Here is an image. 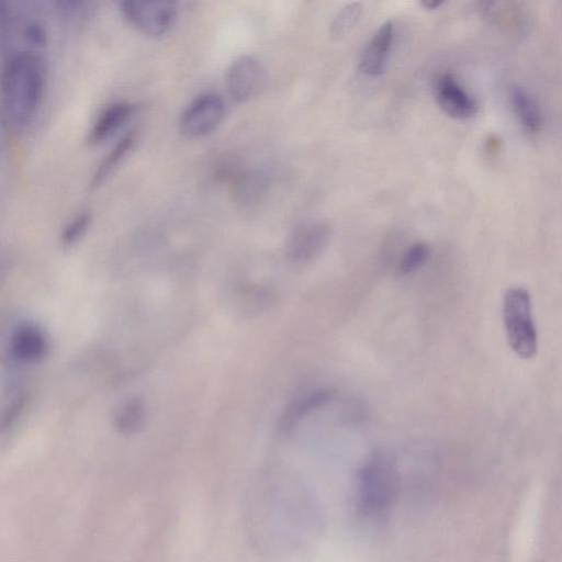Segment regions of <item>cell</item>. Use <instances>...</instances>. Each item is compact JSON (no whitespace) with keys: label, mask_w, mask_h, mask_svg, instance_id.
I'll return each instance as SVG.
<instances>
[{"label":"cell","mask_w":562,"mask_h":562,"mask_svg":"<svg viewBox=\"0 0 562 562\" xmlns=\"http://www.w3.org/2000/svg\"><path fill=\"white\" fill-rule=\"evenodd\" d=\"M225 116L221 95L205 92L193 99L181 113L179 124L188 137H202L215 131Z\"/></svg>","instance_id":"cell-6"},{"label":"cell","mask_w":562,"mask_h":562,"mask_svg":"<svg viewBox=\"0 0 562 562\" xmlns=\"http://www.w3.org/2000/svg\"><path fill=\"white\" fill-rule=\"evenodd\" d=\"M361 12L362 5L359 2H352L341 8L333 19L330 34L334 37L344 36L357 23Z\"/></svg>","instance_id":"cell-17"},{"label":"cell","mask_w":562,"mask_h":562,"mask_svg":"<svg viewBox=\"0 0 562 562\" xmlns=\"http://www.w3.org/2000/svg\"><path fill=\"white\" fill-rule=\"evenodd\" d=\"M266 187V180L260 173L248 172L243 175L235 188L237 198L245 203L258 199Z\"/></svg>","instance_id":"cell-18"},{"label":"cell","mask_w":562,"mask_h":562,"mask_svg":"<svg viewBox=\"0 0 562 562\" xmlns=\"http://www.w3.org/2000/svg\"><path fill=\"white\" fill-rule=\"evenodd\" d=\"M330 226L323 221H310L297 225L286 240V255L296 262L316 258L328 245Z\"/></svg>","instance_id":"cell-8"},{"label":"cell","mask_w":562,"mask_h":562,"mask_svg":"<svg viewBox=\"0 0 562 562\" xmlns=\"http://www.w3.org/2000/svg\"><path fill=\"white\" fill-rule=\"evenodd\" d=\"M24 36L30 44L41 46L46 41V31L41 22L31 20L24 25Z\"/></svg>","instance_id":"cell-21"},{"label":"cell","mask_w":562,"mask_h":562,"mask_svg":"<svg viewBox=\"0 0 562 562\" xmlns=\"http://www.w3.org/2000/svg\"><path fill=\"white\" fill-rule=\"evenodd\" d=\"M146 422V409L144 403L138 398L125 402L115 416L116 429L125 435L139 431Z\"/></svg>","instance_id":"cell-16"},{"label":"cell","mask_w":562,"mask_h":562,"mask_svg":"<svg viewBox=\"0 0 562 562\" xmlns=\"http://www.w3.org/2000/svg\"><path fill=\"white\" fill-rule=\"evenodd\" d=\"M266 78L265 67L258 58L251 55L240 56L227 71L228 93L236 102H247L261 92Z\"/></svg>","instance_id":"cell-7"},{"label":"cell","mask_w":562,"mask_h":562,"mask_svg":"<svg viewBox=\"0 0 562 562\" xmlns=\"http://www.w3.org/2000/svg\"><path fill=\"white\" fill-rule=\"evenodd\" d=\"M90 223L91 214L87 211L74 215L64 227L61 235L64 243L70 245L78 241L89 228Z\"/></svg>","instance_id":"cell-20"},{"label":"cell","mask_w":562,"mask_h":562,"mask_svg":"<svg viewBox=\"0 0 562 562\" xmlns=\"http://www.w3.org/2000/svg\"><path fill=\"white\" fill-rule=\"evenodd\" d=\"M429 257V247L425 243L412 245L403 256L400 270L403 274H409L419 269Z\"/></svg>","instance_id":"cell-19"},{"label":"cell","mask_w":562,"mask_h":562,"mask_svg":"<svg viewBox=\"0 0 562 562\" xmlns=\"http://www.w3.org/2000/svg\"><path fill=\"white\" fill-rule=\"evenodd\" d=\"M46 87V68L31 49L11 52L0 69V111L7 125L23 130L37 114Z\"/></svg>","instance_id":"cell-2"},{"label":"cell","mask_w":562,"mask_h":562,"mask_svg":"<svg viewBox=\"0 0 562 562\" xmlns=\"http://www.w3.org/2000/svg\"><path fill=\"white\" fill-rule=\"evenodd\" d=\"M512 102L520 124L526 131L537 133L541 130L542 117L533 99L521 87L512 89Z\"/></svg>","instance_id":"cell-15"},{"label":"cell","mask_w":562,"mask_h":562,"mask_svg":"<svg viewBox=\"0 0 562 562\" xmlns=\"http://www.w3.org/2000/svg\"><path fill=\"white\" fill-rule=\"evenodd\" d=\"M358 503L367 515H380L394 499L398 477L393 461L384 453H374L358 474Z\"/></svg>","instance_id":"cell-3"},{"label":"cell","mask_w":562,"mask_h":562,"mask_svg":"<svg viewBox=\"0 0 562 562\" xmlns=\"http://www.w3.org/2000/svg\"><path fill=\"white\" fill-rule=\"evenodd\" d=\"M499 145H501V142L499 139L495 138V137H491L488 140H487V149L493 154L494 151H498L499 149Z\"/></svg>","instance_id":"cell-23"},{"label":"cell","mask_w":562,"mask_h":562,"mask_svg":"<svg viewBox=\"0 0 562 562\" xmlns=\"http://www.w3.org/2000/svg\"><path fill=\"white\" fill-rule=\"evenodd\" d=\"M137 128L130 130L106 153L92 175L90 187L98 189L116 170L137 140Z\"/></svg>","instance_id":"cell-13"},{"label":"cell","mask_w":562,"mask_h":562,"mask_svg":"<svg viewBox=\"0 0 562 562\" xmlns=\"http://www.w3.org/2000/svg\"><path fill=\"white\" fill-rule=\"evenodd\" d=\"M503 318L512 350L522 359L532 358L537 353V331L531 315L530 295L526 289L514 286L506 291Z\"/></svg>","instance_id":"cell-4"},{"label":"cell","mask_w":562,"mask_h":562,"mask_svg":"<svg viewBox=\"0 0 562 562\" xmlns=\"http://www.w3.org/2000/svg\"><path fill=\"white\" fill-rule=\"evenodd\" d=\"M10 346L12 355L16 360L33 362L45 355L47 340L41 328L29 323L15 328Z\"/></svg>","instance_id":"cell-11"},{"label":"cell","mask_w":562,"mask_h":562,"mask_svg":"<svg viewBox=\"0 0 562 562\" xmlns=\"http://www.w3.org/2000/svg\"><path fill=\"white\" fill-rule=\"evenodd\" d=\"M435 97L439 108L452 119H469L476 112L474 100L449 72L441 74L437 78Z\"/></svg>","instance_id":"cell-9"},{"label":"cell","mask_w":562,"mask_h":562,"mask_svg":"<svg viewBox=\"0 0 562 562\" xmlns=\"http://www.w3.org/2000/svg\"><path fill=\"white\" fill-rule=\"evenodd\" d=\"M120 8L128 24L150 37L166 34L177 18V5L172 1L124 0Z\"/></svg>","instance_id":"cell-5"},{"label":"cell","mask_w":562,"mask_h":562,"mask_svg":"<svg viewBox=\"0 0 562 562\" xmlns=\"http://www.w3.org/2000/svg\"><path fill=\"white\" fill-rule=\"evenodd\" d=\"M136 112V105L128 101H115L104 106L94 119L88 143L97 146L105 143L120 132Z\"/></svg>","instance_id":"cell-10"},{"label":"cell","mask_w":562,"mask_h":562,"mask_svg":"<svg viewBox=\"0 0 562 562\" xmlns=\"http://www.w3.org/2000/svg\"><path fill=\"white\" fill-rule=\"evenodd\" d=\"M299 492V487L283 483L251 487L247 501V528L260 551L286 554L297 544Z\"/></svg>","instance_id":"cell-1"},{"label":"cell","mask_w":562,"mask_h":562,"mask_svg":"<svg viewBox=\"0 0 562 562\" xmlns=\"http://www.w3.org/2000/svg\"><path fill=\"white\" fill-rule=\"evenodd\" d=\"M420 4L428 10H436L443 4V1L438 0H423Z\"/></svg>","instance_id":"cell-22"},{"label":"cell","mask_w":562,"mask_h":562,"mask_svg":"<svg viewBox=\"0 0 562 562\" xmlns=\"http://www.w3.org/2000/svg\"><path fill=\"white\" fill-rule=\"evenodd\" d=\"M331 396V390L322 389L293 400L292 403L286 406L281 416V430L283 432L290 431L303 416L324 405Z\"/></svg>","instance_id":"cell-14"},{"label":"cell","mask_w":562,"mask_h":562,"mask_svg":"<svg viewBox=\"0 0 562 562\" xmlns=\"http://www.w3.org/2000/svg\"><path fill=\"white\" fill-rule=\"evenodd\" d=\"M393 40V24L387 21L375 32L362 52L359 68L368 76H379L383 72L385 58Z\"/></svg>","instance_id":"cell-12"}]
</instances>
